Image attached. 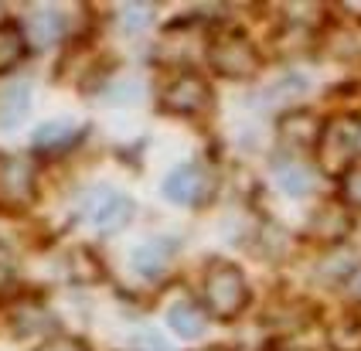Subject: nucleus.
Listing matches in <instances>:
<instances>
[{"instance_id": "7ed1b4c3", "label": "nucleus", "mask_w": 361, "mask_h": 351, "mask_svg": "<svg viewBox=\"0 0 361 351\" xmlns=\"http://www.w3.org/2000/svg\"><path fill=\"white\" fill-rule=\"evenodd\" d=\"M204 51L212 68L225 79H252L259 72V51L242 31H219Z\"/></svg>"}, {"instance_id": "2eb2a0df", "label": "nucleus", "mask_w": 361, "mask_h": 351, "mask_svg": "<svg viewBox=\"0 0 361 351\" xmlns=\"http://www.w3.org/2000/svg\"><path fill=\"white\" fill-rule=\"evenodd\" d=\"M24 51H27L24 27H18V24H0V72H11L24 58Z\"/></svg>"}, {"instance_id": "f3484780", "label": "nucleus", "mask_w": 361, "mask_h": 351, "mask_svg": "<svg viewBox=\"0 0 361 351\" xmlns=\"http://www.w3.org/2000/svg\"><path fill=\"white\" fill-rule=\"evenodd\" d=\"M310 85H307V75H300V72H293V75H283L280 82H273L269 89H266V96L273 99V103H293V99H300L303 92H307Z\"/></svg>"}, {"instance_id": "5701e85b", "label": "nucleus", "mask_w": 361, "mask_h": 351, "mask_svg": "<svg viewBox=\"0 0 361 351\" xmlns=\"http://www.w3.org/2000/svg\"><path fill=\"white\" fill-rule=\"evenodd\" d=\"M341 283H344V293L361 304V263H355V266L348 269V276H344Z\"/></svg>"}, {"instance_id": "6e6552de", "label": "nucleus", "mask_w": 361, "mask_h": 351, "mask_svg": "<svg viewBox=\"0 0 361 351\" xmlns=\"http://www.w3.org/2000/svg\"><path fill=\"white\" fill-rule=\"evenodd\" d=\"M171 259H174V242L171 239H154V242H143L140 249H133V269L143 280H164Z\"/></svg>"}, {"instance_id": "f03ea898", "label": "nucleus", "mask_w": 361, "mask_h": 351, "mask_svg": "<svg viewBox=\"0 0 361 351\" xmlns=\"http://www.w3.org/2000/svg\"><path fill=\"white\" fill-rule=\"evenodd\" d=\"M317 167L341 178L361 154V116H331L317 137Z\"/></svg>"}, {"instance_id": "1a4fd4ad", "label": "nucleus", "mask_w": 361, "mask_h": 351, "mask_svg": "<svg viewBox=\"0 0 361 351\" xmlns=\"http://www.w3.org/2000/svg\"><path fill=\"white\" fill-rule=\"evenodd\" d=\"M348 232H351V218H348L344 205H324L321 211H314L310 235L317 242H341Z\"/></svg>"}, {"instance_id": "393cba45", "label": "nucleus", "mask_w": 361, "mask_h": 351, "mask_svg": "<svg viewBox=\"0 0 361 351\" xmlns=\"http://www.w3.org/2000/svg\"><path fill=\"white\" fill-rule=\"evenodd\" d=\"M208 351H225V348H208Z\"/></svg>"}, {"instance_id": "dca6fc26", "label": "nucleus", "mask_w": 361, "mask_h": 351, "mask_svg": "<svg viewBox=\"0 0 361 351\" xmlns=\"http://www.w3.org/2000/svg\"><path fill=\"white\" fill-rule=\"evenodd\" d=\"M276 181L286 195H307L310 185H314V171L307 164H297V161H276Z\"/></svg>"}, {"instance_id": "6ab92c4d", "label": "nucleus", "mask_w": 361, "mask_h": 351, "mask_svg": "<svg viewBox=\"0 0 361 351\" xmlns=\"http://www.w3.org/2000/svg\"><path fill=\"white\" fill-rule=\"evenodd\" d=\"M334 351H361V321H341L327 334Z\"/></svg>"}, {"instance_id": "20e7f679", "label": "nucleus", "mask_w": 361, "mask_h": 351, "mask_svg": "<svg viewBox=\"0 0 361 351\" xmlns=\"http://www.w3.org/2000/svg\"><path fill=\"white\" fill-rule=\"evenodd\" d=\"M38 187V167L24 154H0V208L4 211H24L35 202Z\"/></svg>"}, {"instance_id": "9d476101", "label": "nucleus", "mask_w": 361, "mask_h": 351, "mask_svg": "<svg viewBox=\"0 0 361 351\" xmlns=\"http://www.w3.org/2000/svg\"><path fill=\"white\" fill-rule=\"evenodd\" d=\"M204 307L201 304H195V300H180V304H174V307L167 310V324H171V331L178 334V338H184V341H195V338H201L204 334Z\"/></svg>"}, {"instance_id": "aec40b11", "label": "nucleus", "mask_w": 361, "mask_h": 351, "mask_svg": "<svg viewBox=\"0 0 361 351\" xmlns=\"http://www.w3.org/2000/svg\"><path fill=\"white\" fill-rule=\"evenodd\" d=\"M341 198L351 208H361V161L341 174Z\"/></svg>"}, {"instance_id": "4468645a", "label": "nucleus", "mask_w": 361, "mask_h": 351, "mask_svg": "<svg viewBox=\"0 0 361 351\" xmlns=\"http://www.w3.org/2000/svg\"><path fill=\"white\" fill-rule=\"evenodd\" d=\"M321 120L317 116H310V113H290L286 120H283V133H286V140H293L297 147H317V137H321Z\"/></svg>"}, {"instance_id": "39448f33", "label": "nucleus", "mask_w": 361, "mask_h": 351, "mask_svg": "<svg viewBox=\"0 0 361 351\" xmlns=\"http://www.w3.org/2000/svg\"><path fill=\"white\" fill-rule=\"evenodd\" d=\"M130 215H133V202H130L123 191H116V187H99V191L85 202V211H82L85 226L92 228V232H99V235L120 232V228L130 222Z\"/></svg>"}, {"instance_id": "423d86ee", "label": "nucleus", "mask_w": 361, "mask_h": 351, "mask_svg": "<svg viewBox=\"0 0 361 351\" xmlns=\"http://www.w3.org/2000/svg\"><path fill=\"white\" fill-rule=\"evenodd\" d=\"M208 103H212V89H208V82H204L201 75H195V72H178L161 92V106L167 113L195 116V113H201Z\"/></svg>"}, {"instance_id": "a211bd4d", "label": "nucleus", "mask_w": 361, "mask_h": 351, "mask_svg": "<svg viewBox=\"0 0 361 351\" xmlns=\"http://www.w3.org/2000/svg\"><path fill=\"white\" fill-rule=\"evenodd\" d=\"M150 21H154V7H147V4H126L120 14H116V24H120V31H126V35H140Z\"/></svg>"}, {"instance_id": "ddd939ff", "label": "nucleus", "mask_w": 361, "mask_h": 351, "mask_svg": "<svg viewBox=\"0 0 361 351\" xmlns=\"http://www.w3.org/2000/svg\"><path fill=\"white\" fill-rule=\"evenodd\" d=\"M75 137H79V126L72 123V120H48V123H41L35 130V147L44 150V154H51V150L72 147Z\"/></svg>"}, {"instance_id": "4be33fe9", "label": "nucleus", "mask_w": 361, "mask_h": 351, "mask_svg": "<svg viewBox=\"0 0 361 351\" xmlns=\"http://www.w3.org/2000/svg\"><path fill=\"white\" fill-rule=\"evenodd\" d=\"M130 351H171V348L164 345V338H157V334H137Z\"/></svg>"}, {"instance_id": "412c9836", "label": "nucleus", "mask_w": 361, "mask_h": 351, "mask_svg": "<svg viewBox=\"0 0 361 351\" xmlns=\"http://www.w3.org/2000/svg\"><path fill=\"white\" fill-rule=\"evenodd\" d=\"M41 351H89V348L82 345L79 338H68V334H59V338H48V341L41 345Z\"/></svg>"}, {"instance_id": "f257e3e1", "label": "nucleus", "mask_w": 361, "mask_h": 351, "mask_svg": "<svg viewBox=\"0 0 361 351\" xmlns=\"http://www.w3.org/2000/svg\"><path fill=\"white\" fill-rule=\"evenodd\" d=\"M201 300H204L208 314H215L221 321L239 317L249 304V283H245L242 269L235 263H225V259L208 263L204 283H201Z\"/></svg>"}, {"instance_id": "0eeeda50", "label": "nucleus", "mask_w": 361, "mask_h": 351, "mask_svg": "<svg viewBox=\"0 0 361 351\" xmlns=\"http://www.w3.org/2000/svg\"><path fill=\"white\" fill-rule=\"evenodd\" d=\"M204 195H212V174L198 161H188V164L174 167L164 178V198L174 202V205H198Z\"/></svg>"}, {"instance_id": "b1692460", "label": "nucleus", "mask_w": 361, "mask_h": 351, "mask_svg": "<svg viewBox=\"0 0 361 351\" xmlns=\"http://www.w3.org/2000/svg\"><path fill=\"white\" fill-rule=\"evenodd\" d=\"M280 351H307V348H297V345H286V348H280Z\"/></svg>"}, {"instance_id": "f8f14e48", "label": "nucleus", "mask_w": 361, "mask_h": 351, "mask_svg": "<svg viewBox=\"0 0 361 351\" xmlns=\"http://www.w3.org/2000/svg\"><path fill=\"white\" fill-rule=\"evenodd\" d=\"M27 35H31L35 44H55L65 35V18L55 7H38L27 18Z\"/></svg>"}, {"instance_id": "9b49d317", "label": "nucleus", "mask_w": 361, "mask_h": 351, "mask_svg": "<svg viewBox=\"0 0 361 351\" xmlns=\"http://www.w3.org/2000/svg\"><path fill=\"white\" fill-rule=\"evenodd\" d=\"M27 109H31V89L24 82H14V85H7V89H0V126H4V130L18 126L20 120L27 116Z\"/></svg>"}]
</instances>
